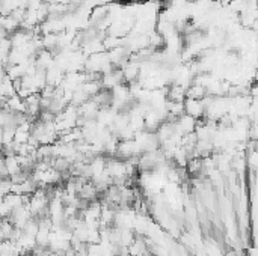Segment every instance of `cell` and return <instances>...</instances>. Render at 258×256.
<instances>
[{
    "instance_id": "obj_2",
    "label": "cell",
    "mask_w": 258,
    "mask_h": 256,
    "mask_svg": "<svg viewBox=\"0 0 258 256\" xmlns=\"http://www.w3.org/2000/svg\"><path fill=\"white\" fill-rule=\"evenodd\" d=\"M11 187H12V181L9 177H3L0 178V195L2 196H6L11 193Z\"/></svg>"
},
{
    "instance_id": "obj_1",
    "label": "cell",
    "mask_w": 258,
    "mask_h": 256,
    "mask_svg": "<svg viewBox=\"0 0 258 256\" xmlns=\"http://www.w3.org/2000/svg\"><path fill=\"white\" fill-rule=\"evenodd\" d=\"M5 169H6V175L9 178L17 175L21 170V167L18 164V160H17V155H6L5 157Z\"/></svg>"
},
{
    "instance_id": "obj_3",
    "label": "cell",
    "mask_w": 258,
    "mask_h": 256,
    "mask_svg": "<svg viewBox=\"0 0 258 256\" xmlns=\"http://www.w3.org/2000/svg\"><path fill=\"white\" fill-rule=\"evenodd\" d=\"M3 148V128H0V149Z\"/></svg>"
}]
</instances>
